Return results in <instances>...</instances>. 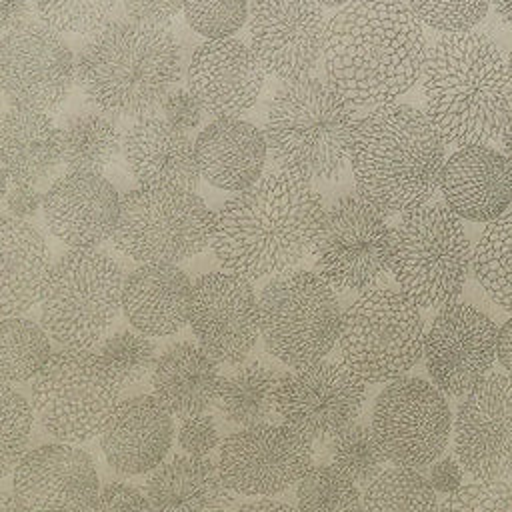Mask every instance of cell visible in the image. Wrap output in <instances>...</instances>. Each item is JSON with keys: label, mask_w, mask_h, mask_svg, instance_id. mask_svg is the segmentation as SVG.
<instances>
[{"label": "cell", "mask_w": 512, "mask_h": 512, "mask_svg": "<svg viewBox=\"0 0 512 512\" xmlns=\"http://www.w3.org/2000/svg\"><path fill=\"white\" fill-rule=\"evenodd\" d=\"M176 440L184 454L208 456L220 442L216 420L206 414L184 418L176 430Z\"/></svg>", "instance_id": "cell-47"}, {"label": "cell", "mask_w": 512, "mask_h": 512, "mask_svg": "<svg viewBox=\"0 0 512 512\" xmlns=\"http://www.w3.org/2000/svg\"><path fill=\"white\" fill-rule=\"evenodd\" d=\"M0 512H22L16 498L0 488Z\"/></svg>", "instance_id": "cell-58"}, {"label": "cell", "mask_w": 512, "mask_h": 512, "mask_svg": "<svg viewBox=\"0 0 512 512\" xmlns=\"http://www.w3.org/2000/svg\"><path fill=\"white\" fill-rule=\"evenodd\" d=\"M162 110H164V118L188 132V130H194L198 128L200 120H202V106L198 104V100L190 94V90H172L164 102H162Z\"/></svg>", "instance_id": "cell-49"}, {"label": "cell", "mask_w": 512, "mask_h": 512, "mask_svg": "<svg viewBox=\"0 0 512 512\" xmlns=\"http://www.w3.org/2000/svg\"><path fill=\"white\" fill-rule=\"evenodd\" d=\"M120 194L96 172L68 170L42 196L48 230L70 250L98 248L112 238L120 216Z\"/></svg>", "instance_id": "cell-24"}, {"label": "cell", "mask_w": 512, "mask_h": 512, "mask_svg": "<svg viewBox=\"0 0 512 512\" xmlns=\"http://www.w3.org/2000/svg\"><path fill=\"white\" fill-rule=\"evenodd\" d=\"M496 322L472 304L438 310L424 336V362L444 396H464L490 374L496 360Z\"/></svg>", "instance_id": "cell-19"}, {"label": "cell", "mask_w": 512, "mask_h": 512, "mask_svg": "<svg viewBox=\"0 0 512 512\" xmlns=\"http://www.w3.org/2000/svg\"><path fill=\"white\" fill-rule=\"evenodd\" d=\"M216 360L194 342L170 344L152 370L156 400L176 418L204 414L216 404L222 376Z\"/></svg>", "instance_id": "cell-33"}, {"label": "cell", "mask_w": 512, "mask_h": 512, "mask_svg": "<svg viewBox=\"0 0 512 512\" xmlns=\"http://www.w3.org/2000/svg\"><path fill=\"white\" fill-rule=\"evenodd\" d=\"M62 162L68 170L102 174L120 154L122 138L102 110H78L60 126Z\"/></svg>", "instance_id": "cell-34"}, {"label": "cell", "mask_w": 512, "mask_h": 512, "mask_svg": "<svg viewBox=\"0 0 512 512\" xmlns=\"http://www.w3.org/2000/svg\"><path fill=\"white\" fill-rule=\"evenodd\" d=\"M120 392L122 384L96 350L62 348L32 380L30 406L58 442L82 444L100 436Z\"/></svg>", "instance_id": "cell-10"}, {"label": "cell", "mask_w": 512, "mask_h": 512, "mask_svg": "<svg viewBox=\"0 0 512 512\" xmlns=\"http://www.w3.org/2000/svg\"><path fill=\"white\" fill-rule=\"evenodd\" d=\"M324 212L310 182L270 170L214 212L210 248L230 274L248 282L272 278L314 252Z\"/></svg>", "instance_id": "cell-1"}, {"label": "cell", "mask_w": 512, "mask_h": 512, "mask_svg": "<svg viewBox=\"0 0 512 512\" xmlns=\"http://www.w3.org/2000/svg\"><path fill=\"white\" fill-rule=\"evenodd\" d=\"M6 182H8V178H6L4 172L0 170V202L4 200V196H6V192H8V190H6Z\"/></svg>", "instance_id": "cell-60"}, {"label": "cell", "mask_w": 512, "mask_h": 512, "mask_svg": "<svg viewBox=\"0 0 512 512\" xmlns=\"http://www.w3.org/2000/svg\"><path fill=\"white\" fill-rule=\"evenodd\" d=\"M52 356L50 336L42 324L10 316L0 322V380L14 386L34 380Z\"/></svg>", "instance_id": "cell-37"}, {"label": "cell", "mask_w": 512, "mask_h": 512, "mask_svg": "<svg viewBox=\"0 0 512 512\" xmlns=\"http://www.w3.org/2000/svg\"><path fill=\"white\" fill-rule=\"evenodd\" d=\"M356 120V106L328 80L284 82L266 112L268 154L280 170L310 184L336 180L348 162Z\"/></svg>", "instance_id": "cell-6"}, {"label": "cell", "mask_w": 512, "mask_h": 512, "mask_svg": "<svg viewBox=\"0 0 512 512\" xmlns=\"http://www.w3.org/2000/svg\"><path fill=\"white\" fill-rule=\"evenodd\" d=\"M94 512H154L146 494L124 482L106 484L96 500Z\"/></svg>", "instance_id": "cell-48"}, {"label": "cell", "mask_w": 512, "mask_h": 512, "mask_svg": "<svg viewBox=\"0 0 512 512\" xmlns=\"http://www.w3.org/2000/svg\"><path fill=\"white\" fill-rule=\"evenodd\" d=\"M496 358L502 364V368L512 376V316L498 328Z\"/></svg>", "instance_id": "cell-54"}, {"label": "cell", "mask_w": 512, "mask_h": 512, "mask_svg": "<svg viewBox=\"0 0 512 512\" xmlns=\"http://www.w3.org/2000/svg\"><path fill=\"white\" fill-rule=\"evenodd\" d=\"M364 512H438L436 492L412 468H384L362 494Z\"/></svg>", "instance_id": "cell-38"}, {"label": "cell", "mask_w": 512, "mask_h": 512, "mask_svg": "<svg viewBox=\"0 0 512 512\" xmlns=\"http://www.w3.org/2000/svg\"><path fill=\"white\" fill-rule=\"evenodd\" d=\"M330 458L338 470L364 488L384 470L386 462L372 428L356 422L330 438Z\"/></svg>", "instance_id": "cell-41"}, {"label": "cell", "mask_w": 512, "mask_h": 512, "mask_svg": "<svg viewBox=\"0 0 512 512\" xmlns=\"http://www.w3.org/2000/svg\"><path fill=\"white\" fill-rule=\"evenodd\" d=\"M76 82V58L60 32L26 22L0 40V88L16 108L56 112Z\"/></svg>", "instance_id": "cell-16"}, {"label": "cell", "mask_w": 512, "mask_h": 512, "mask_svg": "<svg viewBox=\"0 0 512 512\" xmlns=\"http://www.w3.org/2000/svg\"><path fill=\"white\" fill-rule=\"evenodd\" d=\"M438 512H512V484L472 482L444 496Z\"/></svg>", "instance_id": "cell-46"}, {"label": "cell", "mask_w": 512, "mask_h": 512, "mask_svg": "<svg viewBox=\"0 0 512 512\" xmlns=\"http://www.w3.org/2000/svg\"><path fill=\"white\" fill-rule=\"evenodd\" d=\"M282 374L274 368L252 362L222 376L216 406L222 416L238 426H256L274 414V394Z\"/></svg>", "instance_id": "cell-35"}, {"label": "cell", "mask_w": 512, "mask_h": 512, "mask_svg": "<svg viewBox=\"0 0 512 512\" xmlns=\"http://www.w3.org/2000/svg\"><path fill=\"white\" fill-rule=\"evenodd\" d=\"M258 314L266 350L290 368L322 360L338 344L340 302L318 272L272 276L258 294Z\"/></svg>", "instance_id": "cell-11"}, {"label": "cell", "mask_w": 512, "mask_h": 512, "mask_svg": "<svg viewBox=\"0 0 512 512\" xmlns=\"http://www.w3.org/2000/svg\"><path fill=\"white\" fill-rule=\"evenodd\" d=\"M420 306L394 288H370L344 312L340 360L368 384H388L412 370L424 354Z\"/></svg>", "instance_id": "cell-9"}, {"label": "cell", "mask_w": 512, "mask_h": 512, "mask_svg": "<svg viewBox=\"0 0 512 512\" xmlns=\"http://www.w3.org/2000/svg\"><path fill=\"white\" fill-rule=\"evenodd\" d=\"M200 176L226 192H240L264 174V132L242 118H214L194 140Z\"/></svg>", "instance_id": "cell-28"}, {"label": "cell", "mask_w": 512, "mask_h": 512, "mask_svg": "<svg viewBox=\"0 0 512 512\" xmlns=\"http://www.w3.org/2000/svg\"><path fill=\"white\" fill-rule=\"evenodd\" d=\"M186 82L204 112L214 118H240L260 98L266 72L250 44L232 36L198 44Z\"/></svg>", "instance_id": "cell-23"}, {"label": "cell", "mask_w": 512, "mask_h": 512, "mask_svg": "<svg viewBox=\"0 0 512 512\" xmlns=\"http://www.w3.org/2000/svg\"><path fill=\"white\" fill-rule=\"evenodd\" d=\"M440 190L458 218L488 224L512 204V164L486 144L458 148L444 164Z\"/></svg>", "instance_id": "cell-26"}, {"label": "cell", "mask_w": 512, "mask_h": 512, "mask_svg": "<svg viewBox=\"0 0 512 512\" xmlns=\"http://www.w3.org/2000/svg\"><path fill=\"white\" fill-rule=\"evenodd\" d=\"M98 494L96 466L76 444L28 450L12 472V496L22 512H94Z\"/></svg>", "instance_id": "cell-22"}, {"label": "cell", "mask_w": 512, "mask_h": 512, "mask_svg": "<svg viewBox=\"0 0 512 512\" xmlns=\"http://www.w3.org/2000/svg\"><path fill=\"white\" fill-rule=\"evenodd\" d=\"M298 512H364L362 494L334 464L312 466L296 488Z\"/></svg>", "instance_id": "cell-39"}, {"label": "cell", "mask_w": 512, "mask_h": 512, "mask_svg": "<svg viewBox=\"0 0 512 512\" xmlns=\"http://www.w3.org/2000/svg\"><path fill=\"white\" fill-rule=\"evenodd\" d=\"M192 282L178 264H140L124 280L122 310L134 330L172 336L188 324Z\"/></svg>", "instance_id": "cell-29"}, {"label": "cell", "mask_w": 512, "mask_h": 512, "mask_svg": "<svg viewBox=\"0 0 512 512\" xmlns=\"http://www.w3.org/2000/svg\"><path fill=\"white\" fill-rule=\"evenodd\" d=\"M426 54L422 22L404 0H350L326 22V78L354 106L394 104L420 80Z\"/></svg>", "instance_id": "cell-2"}, {"label": "cell", "mask_w": 512, "mask_h": 512, "mask_svg": "<svg viewBox=\"0 0 512 512\" xmlns=\"http://www.w3.org/2000/svg\"><path fill=\"white\" fill-rule=\"evenodd\" d=\"M40 206H42V196L34 186L14 184L6 192V208H8L10 216L26 220V218L34 216Z\"/></svg>", "instance_id": "cell-52"}, {"label": "cell", "mask_w": 512, "mask_h": 512, "mask_svg": "<svg viewBox=\"0 0 512 512\" xmlns=\"http://www.w3.org/2000/svg\"><path fill=\"white\" fill-rule=\"evenodd\" d=\"M492 6H494L496 18H498L504 26L512 28V0H492Z\"/></svg>", "instance_id": "cell-56"}, {"label": "cell", "mask_w": 512, "mask_h": 512, "mask_svg": "<svg viewBox=\"0 0 512 512\" xmlns=\"http://www.w3.org/2000/svg\"><path fill=\"white\" fill-rule=\"evenodd\" d=\"M32 0H0V32L8 34L18 26L30 22Z\"/></svg>", "instance_id": "cell-53"}, {"label": "cell", "mask_w": 512, "mask_h": 512, "mask_svg": "<svg viewBox=\"0 0 512 512\" xmlns=\"http://www.w3.org/2000/svg\"><path fill=\"white\" fill-rule=\"evenodd\" d=\"M42 24L60 34L90 36L108 24L116 0H32Z\"/></svg>", "instance_id": "cell-43"}, {"label": "cell", "mask_w": 512, "mask_h": 512, "mask_svg": "<svg viewBox=\"0 0 512 512\" xmlns=\"http://www.w3.org/2000/svg\"><path fill=\"white\" fill-rule=\"evenodd\" d=\"M348 160L364 200L384 214H406L440 188L446 152L422 110L394 102L356 120Z\"/></svg>", "instance_id": "cell-4"}, {"label": "cell", "mask_w": 512, "mask_h": 512, "mask_svg": "<svg viewBox=\"0 0 512 512\" xmlns=\"http://www.w3.org/2000/svg\"><path fill=\"white\" fill-rule=\"evenodd\" d=\"M128 172L140 186L194 190L200 182L194 142L184 130L154 114L136 118L122 138Z\"/></svg>", "instance_id": "cell-27"}, {"label": "cell", "mask_w": 512, "mask_h": 512, "mask_svg": "<svg viewBox=\"0 0 512 512\" xmlns=\"http://www.w3.org/2000/svg\"><path fill=\"white\" fill-rule=\"evenodd\" d=\"M122 266L98 248L68 250L42 284L40 324L64 348L94 350L122 308Z\"/></svg>", "instance_id": "cell-8"}, {"label": "cell", "mask_w": 512, "mask_h": 512, "mask_svg": "<svg viewBox=\"0 0 512 512\" xmlns=\"http://www.w3.org/2000/svg\"><path fill=\"white\" fill-rule=\"evenodd\" d=\"M390 272L420 308H444L462 294L472 272V248L446 202H426L392 228Z\"/></svg>", "instance_id": "cell-7"}, {"label": "cell", "mask_w": 512, "mask_h": 512, "mask_svg": "<svg viewBox=\"0 0 512 512\" xmlns=\"http://www.w3.org/2000/svg\"><path fill=\"white\" fill-rule=\"evenodd\" d=\"M370 428L386 460L416 470L432 464L446 450L452 412L446 396L432 382L402 376L378 394Z\"/></svg>", "instance_id": "cell-14"}, {"label": "cell", "mask_w": 512, "mask_h": 512, "mask_svg": "<svg viewBox=\"0 0 512 512\" xmlns=\"http://www.w3.org/2000/svg\"><path fill=\"white\" fill-rule=\"evenodd\" d=\"M366 382L342 360H316L280 376L274 414L304 438L330 440L362 412Z\"/></svg>", "instance_id": "cell-15"}, {"label": "cell", "mask_w": 512, "mask_h": 512, "mask_svg": "<svg viewBox=\"0 0 512 512\" xmlns=\"http://www.w3.org/2000/svg\"><path fill=\"white\" fill-rule=\"evenodd\" d=\"M62 164V136L46 112L8 108L0 116V170L12 184L40 186Z\"/></svg>", "instance_id": "cell-30"}, {"label": "cell", "mask_w": 512, "mask_h": 512, "mask_svg": "<svg viewBox=\"0 0 512 512\" xmlns=\"http://www.w3.org/2000/svg\"><path fill=\"white\" fill-rule=\"evenodd\" d=\"M182 74L180 44L166 26L112 20L76 58V82L102 112L142 118L162 106Z\"/></svg>", "instance_id": "cell-5"}, {"label": "cell", "mask_w": 512, "mask_h": 512, "mask_svg": "<svg viewBox=\"0 0 512 512\" xmlns=\"http://www.w3.org/2000/svg\"><path fill=\"white\" fill-rule=\"evenodd\" d=\"M188 26L206 40L232 38L248 20V0H184Z\"/></svg>", "instance_id": "cell-44"}, {"label": "cell", "mask_w": 512, "mask_h": 512, "mask_svg": "<svg viewBox=\"0 0 512 512\" xmlns=\"http://www.w3.org/2000/svg\"><path fill=\"white\" fill-rule=\"evenodd\" d=\"M392 228L360 194H344L326 212L314 248L316 272L336 292H366L390 272Z\"/></svg>", "instance_id": "cell-13"}, {"label": "cell", "mask_w": 512, "mask_h": 512, "mask_svg": "<svg viewBox=\"0 0 512 512\" xmlns=\"http://www.w3.org/2000/svg\"><path fill=\"white\" fill-rule=\"evenodd\" d=\"M312 442L286 424L246 426L224 438L218 470L236 494L270 498L286 492L312 468Z\"/></svg>", "instance_id": "cell-17"}, {"label": "cell", "mask_w": 512, "mask_h": 512, "mask_svg": "<svg viewBox=\"0 0 512 512\" xmlns=\"http://www.w3.org/2000/svg\"><path fill=\"white\" fill-rule=\"evenodd\" d=\"M472 272L484 294L512 312V214L486 224L472 248Z\"/></svg>", "instance_id": "cell-36"}, {"label": "cell", "mask_w": 512, "mask_h": 512, "mask_svg": "<svg viewBox=\"0 0 512 512\" xmlns=\"http://www.w3.org/2000/svg\"><path fill=\"white\" fill-rule=\"evenodd\" d=\"M144 494L154 512H232L234 492L218 464L206 456L178 454L154 468Z\"/></svg>", "instance_id": "cell-31"}, {"label": "cell", "mask_w": 512, "mask_h": 512, "mask_svg": "<svg viewBox=\"0 0 512 512\" xmlns=\"http://www.w3.org/2000/svg\"><path fill=\"white\" fill-rule=\"evenodd\" d=\"M94 350L114 372L122 388L142 382L154 370L158 360L156 344L150 336L128 328L108 334Z\"/></svg>", "instance_id": "cell-40"}, {"label": "cell", "mask_w": 512, "mask_h": 512, "mask_svg": "<svg viewBox=\"0 0 512 512\" xmlns=\"http://www.w3.org/2000/svg\"><path fill=\"white\" fill-rule=\"evenodd\" d=\"M454 456L478 482L512 476V376L488 374L452 418Z\"/></svg>", "instance_id": "cell-18"}, {"label": "cell", "mask_w": 512, "mask_h": 512, "mask_svg": "<svg viewBox=\"0 0 512 512\" xmlns=\"http://www.w3.org/2000/svg\"><path fill=\"white\" fill-rule=\"evenodd\" d=\"M426 116L454 148L484 146L512 116V76L498 44L482 32L442 34L422 68Z\"/></svg>", "instance_id": "cell-3"}, {"label": "cell", "mask_w": 512, "mask_h": 512, "mask_svg": "<svg viewBox=\"0 0 512 512\" xmlns=\"http://www.w3.org/2000/svg\"><path fill=\"white\" fill-rule=\"evenodd\" d=\"M508 70H510V76H512V46H510V52H508Z\"/></svg>", "instance_id": "cell-61"}, {"label": "cell", "mask_w": 512, "mask_h": 512, "mask_svg": "<svg viewBox=\"0 0 512 512\" xmlns=\"http://www.w3.org/2000/svg\"><path fill=\"white\" fill-rule=\"evenodd\" d=\"M2 100H4V94H2V88H0V116H2V112H4V108H2Z\"/></svg>", "instance_id": "cell-62"}, {"label": "cell", "mask_w": 512, "mask_h": 512, "mask_svg": "<svg viewBox=\"0 0 512 512\" xmlns=\"http://www.w3.org/2000/svg\"><path fill=\"white\" fill-rule=\"evenodd\" d=\"M324 34L316 0H250V48L264 72L282 82L312 74L324 52Z\"/></svg>", "instance_id": "cell-20"}, {"label": "cell", "mask_w": 512, "mask_h": 512, "mask_svg": "<svg viewBox=\"0 0 512 512\" xmlns=\"http://www.w3.org/2000/svg\"><path fill=\"white\" fill-rule=\"evenodd\" d=\"M320 6H324V8H342V6H346L350 0H316Z\"/></svg>", "instance_id": "cell-59"}, {"label": "cell", "mask_w": 512, "mask_h": 512, "mask_svg": "<svg viewBox=\"0 0 512 512\" xmlns=\"http://www.w3.org/2000/svg\"><path fill=\"white\" fill-rule=\"evenodd\" d=\"M492 0H408L420 22L442 34L470 32L486 16Z\"/></svg>", "instance_id": "cell-45"}, {"label": "cell", "mask_w": 512, "mask_h": 512, "mask_svg": "<svg viewBox=\"0 0 512 512\" xmlns=\"http://www.w3.org/2000/svg\"><path fill=\"white\" fill-rule=\"evenodd\" d=\"M50 266L42 232L28 220L0 214V316H22L38 304Z\"/></svg>", "instance_id": "cell-32"}, {"label": "cell", "mask_w": 512, "mask_h": 512, "mask_svg": "<svg viewBox=\"0 0 512 512\" xmlns=\"http://www.w3.org/2000/svg\"><path fill=\"white\" fill-rule=\"evenodd\" d=\"M236 512H298V510L294 506L286 504V502H278V500H270V498H258V500L242 504Z\"/></svg>", "instance_id": "cell-55"}, {"label": "cell", "mask_w": 512, "mask_h": 512, "mask_svg": "<svg viewBox=\"0 0 512 512\" xmlns=\"http://www.w3.org/2000/svg\"><path fill=\"white\" fill-rule=\"evenodd\" d=\"M188 324L198 344L218 364H240L260 336L258 296L252 282L226 270L192 282Z\"/></svg>", "instance_id": "cell-21"}, {"label": "cell", "mask_w": 512, "mask_h": 512, "mask_svg": "<svg viewBox=\"0 0 512 512\" xmlns=\"http://www.w3.org/2000/svg\"><path fill=\"white\" fill-rule=\"evenodd\" d=\"M428 482L434 488V492L448 496V494H452V492H456L458 488L464 486V468L458 462V458L452 456V454L436 458L432 462Z\"/></svg>", "instance_id": "cell-51"}, {"label": "cell", "mask_w": 512, "mask_h": 512, "mask_svg": "<svg viewBox=\"0 0 512 512\" xmlns=\"http://www.w3.org/2000/svg\"><path fill=\"white\" fill-rule=\"evenodd\" d=\"M130 20L154 26H166L184 6V0H122Z\"/></svg>", "instance_id": "cell-50"}, {"label": "cell", "mask_w": 512, "mask_h": 512, "mask_svg": "<svg viewBox=\"0 0 512 512\" xmlns=\"http://www.w3.org/2000/svg\"><path fill=\"white\" fill-rule=\"evenodd\" d=\"M172 414L154 394L120 400L100 432L106 462L122 474H144L158 468L174 440Z\"/></svg>", "instance_id": "cell-25"}, {"label": "cell", "mask_w": 512, "mask_h": 512, "mask_svg": "<svg viewBox=\"0 0 512 512\" xmlns=\"http://www.w3.org/2000/svg\"><path fill=\"white\" fill-rule=\"evenodd\" d=\"M502 154L510 160V164H512V116H510V120H508V124H506V128L502 130Z\"/></svg>", "instance_id": "cell-57"}, {"label": "cell", "mask_w": 512, "mask_h": 512, "mask_svg": "<svg viewBox=\"0 0 512 512\" xmlns=\"http://www.w3.org/2000/svg\"><path fill=\"white\" fill-rule=\"evenodd\" d=\"M34 412L28 400L0 380V478L16 470L28 452Z\"/></svg>", "instance_id": "cell-42"}, {"label": "cell", "mask_w": 512, "mask_h": 512, "mask_svg": "<svg viewBox=\"0 0 512 512\" xmlns=\"http://www.w3.org/2000/svg\"><path fill=\"white\" fill-rule=\"evenodd\" d=\"M214 212L190 188L138 186L122 194L114 246L140 264H180L210 246Z\"/></svg>", "instance_id": "cell-12"}]
</instances>
